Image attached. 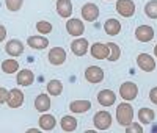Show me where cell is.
I'll use <instances>...</instances> for the list:
<instances>
[{"mask_svg":"<svg viewBox=\"0 0 157 133\" xmlns=\"http://www.w3.org/2000/svg\"><path fill=\"white\" fill-rule=\"evenodd\" d=\"M57 13L61 17H69L72 14L71 0H57Z\"/></svg>","mask_w":157,"mask_h":133,"instance_id":"cell-16","label":"cell"},{"mask_svg":"<svg viewBox=\"0 0 157 133\" xmlns=\"http://www.w3.org/2000/svg\"><path fill=\"white\" fill-rule=\"evenodd\" d=\"M8 94H10V91H8L6 88H3V86H0V105L6 102V99H8Z\"/></svg>","mask_w":157,"mask_h":133,"instance_id":"cell-32","label":"cell"},{"mask_svg":"<svg viewBox=\"0 0 157 133\" xmlns=\"http://www.w3.org/2000/svg\"><path fill=\"white\" fill-rule=\"evenodd\" d=\"M2 71L5 74H13V72H17L19 71V63L16 60H5L2 63Z\"/></svg>","mask_w":157,"mask_h":133,"instance_id":"cell-25","label":"cell"},{"mask_svg":"<svg viewBox=\"0 0 157 133\" xmlns=\"http://www.w3.org/2000/svg\"><path fill=\"white\" fill-rule=\"evenodd\" d=\"M93 122H94V127L99 128V130H107L110 125H112V116L109 111H98L93 117Z\"/></svg>","mask_w":157,"mask_h":133,"instance_id":"cell-2","label":"cell"},{"mask_svg":"<svg viewBox=\"0 0 157 133\" xmlns=\"http://www.w3.org/2000/svg\"><path fill=\"white\" fill-rule=\"evenodd\" d=\"M33 80H35V75L29 69H22L17 72V83L21 86H30L33 83Z\"/></svg>","mask_w":157,"mask_h":133,"instance_id":"cell-17","label":"cell"},{"mask_svg":"<svg viewBox=\"0 0 157 133\" xmlns=\"http://www.w3.org/2000/svg\"><path fill=\"white\" fill-rule=\"evenodd\" d=\"M154 55H155V57H157V46H155V47H154Z\"/></svg>","mask_w":157,"mask_h":133,"instance_id":"cell-35","label":"cell"},{"mask_svg":"<svg viewBox=\"0 0 157 133\" xmlns=\"http://www.w3.org/2000/svg\"><path fill=\"white\" fill-rule=\"evenodd\" d=\"M104 30H105L107 35L110 36H115L121 31V24L120 20H116V19H107L105 24H104Z\"/></svg>","mask_w":157,"mask_h":133,"instance_id":"cell-19","label":"cell"},{"mask_svg":"<svg viewBox=\"0 0 157 133\" xmlns=\"http://www.w3.org/2000/svg\"><path fill=\"white\" fill-rule=\"evenodd\" d=\"M132 119H134L132 106H130L129 103H126V102L118 105V108H116V121L120 122V125H123V127L129 125L130 122H132Z\"/></svg>","mask_w":157,"mask_h":133,"instance_id":"cell-1","label":"cell"},{"mask_svg":"<svg viewBox=\"0 0 157 133\" xmlns=\"http://www.w3.org/2000/svg\"><path fill=\"white\" fill-rule=\"evenodd\" d=\"M115 100H116V94H115L113 91H110V89H102L99 94H98V102L101 105H104V106L113 105Z\"/></svg>","mask_w":157,"mask_h":133,"instance_id":"cell-15","label":"cell"},{"mask_svg":"<svg viewBox=\"0 0 157 133\" xmlns=\"http://www.w3.org/2000/svg\"><path fill=\"white\" fill-rule=\"evenodd\" d=\"M138 119L143 124H151L152 119H154V111L151 108H141L138 111Z\"/></svg>","mask_w":157,"mask_h":133,"instance_id":"cell-26","label":"cell"},{"mask_svg":"<svg viewBox=\"0 0 157 133\" xmlns=\"http://www.w3.org/2000/svg\"><path fill=\"white\" fill-rule=\"evenodd\" d=\"M90 108H91L90 100H74V102H71V105H69V110H71L72 113H85V111H88Z\"/></svg>","mask_w":157,"mask_h":133,"instance_id":"cell-20","label":"cell"},{"mask_svg":"<svg viewBox=\"0 0 157 133\" xmlns=\"http://www.w3.org/2000/svg\"><path fill=\"white\" fill-rule=\"evenodd\" d=\"M126 130L130 131V133H143L141 125H138V124H132V122H130L129 125H126Z\"/></svg>","mask_w":157,"mask_h":133,"instance_id":"cell-31","label":"cell"},{"mask_svg":"<svg viewBox=\"0 0 157 133\" xmlns=\"http://www.w3.org/2000/svg\"><path fill=\"white\" fill-rule=\"evenodd\" d=\"M85 78L90 83H99L104 78V71L98 66H90V68L85 71Z\"/></svg>","mask_w":157,"mask_h":133,"instance_id":"cell-11","label":"cell"},{"mask_svg":"<svg viewBox=\"0 0 157 133\" xmlns=\"http://www.w3.org/2000/svg\"><path fill=\"white\" fill-rule=\"evenodd\" d=\"M61 128L64 131H72L77 128V119L72 116H63L61 119Z\"/></svg>","mask_w":157,"mask_h":133,"instance_id":"cell-23","label":"cell"},{"mask_svg":"<svg viewBox=\"0 0 157 133\" xmlns=\"http://www.w3.org/2000/svg\"><path fill=\"white\" fill-rule=\"evenodd\" d=\"M71 50H72L74 55H77V57H83L85 53L88 52V41H86V39H83V38L75 39V41L71 44Z\"/></svg>","mask_w":157,"mask_h":133,"instance_id":"cell-14","label":"cell"},{"mask_svg":"<svg viewBox=\"0 0 157 133\" xmlns=\"http://www.w3.org/2000/svg\"><path fill=\"white\" fill-rule=\"evenodd\" d=\"M27 44L32 47V49H38V50H43L49 46V41H47V38L44 36H30L27 39Z\"/></svg>","mask_w":157,"mask_h":133,"instance_id":"cell-18","label":"cell"},{"mask_svg":"<svg viewBox=\"0 0 157 133\" xmlns=\"http://www.w3.org/2000/svg\"><path fill=\"white\" fill-rule=\"evenodd\" d=\"M36 30H38L39 33H43V35H47V33L52 31V24L47 22V20H39V22L36 24Z\"/></svg>","mask_w":157,"mask_h":133,"instance_id":"cell-29","label":"cell"},{"mask_svg":"<svg viewBox=\"0 0 157 133\" xmlns=\"http://www.w3.org/2000/svg\"><path fill=\"white\" fill-rule=\"evenodd\" d=\"M135 38L138 39L140 42H149L151 39L154 38V30L151 28L149 25H140L138 28L135 30Z\"/></svg>","mask_w":157,"mask_h":133,"instance_id":"cell-10","label":"cell"},{"mask_svg":"<svg viewBox=\"0 0 157 133\" xmlns=\"http://www.w3.org/2000/svg\"><path fill=\"white\" fill-rule=\"evenodd\" d=\"M35 108L38 111H47L50 108V99L47 94H39L35 100Z\"/></svg>","mask_w":157,"mask_h":133,"instance_id":"cell-21","label":"cell"},{"mask_svg":"<svg viewBox=\"0 0 157 133\" xmlns=\"http://www.w3.org/2000/svg\"><path fill=\"white\" fill-rule=\"evenodd\" d=\"M99 16V8L94 3H85L82 8V17L88 22H94Z\"/></svg>","mask_w":157,"mask_h":133,"instance_id":"cell-8","label":"cell"},{"mask_svg":"<svg viewBox=\"0 0 157 133\" xmlns=\"http://www.w3.org/2000/svg\"><path fill=\"white\" fill-rule=\"evenodd\" d=\"M149 99H151V102H152V103H155V105H157V86H155V88H152V89L149 91Z\"/></svg>","mask_w":157,"mask_h":133,"instance_id":"cell-33","label":"cell"},{"mask_svg":"<svg viewBox=\"0 0 157 133\" xmlns=\"http://www.w3.org/2000/svg\"><path fill=\"white\" fill-rule=\"evenodd\" d=\"M55 117L52 114H43L41 117H39V127H41L43 130H52L55 127Z\"/></svg>","mask_w":157,"mask_h":133,"instance_id":"cell-22","label":"cell"},{"mask_svg":"<svg viewBox=\"0 0 157 133\" xmlns=\"http://www.w3.org/2000/svg\"><path fill=\"white\" fill-rule=\"evenodd\" d=\"M5 50H6V53H8L10 57L14 58V57L22 55V52H24V44L19 41V39H11V41L6 42Z\"/></svg>","mask_w":157,"mask_h":133,"instance_id":"cell-13","label":"cell"},{"mask_svg":"<svg viewBox=\"0 0 157 133\" xmlns=\"http://www.w3.org/2000/svg\"><path fill=\"white\" fill-rule=\"evenodd\" d=\"M6 102H8L10 108H19V106L24 103V92H22L21 89H17V88L11 89L10 94H8Z\"/></svg>","mask_w":157,"mask_h":133,"instance_id":"cell-7","label":"cell"},{"mask_svg":"<svg viewBox=\"0 0 157 133\" xmlns=\"http://www.w3.org/2000/svg\"><path fill=\"white\" fill-rule=\"evenodd\" d=\"M120 94L124 100H134L138 94V86L132 82H126L120 88Z\"/></svg>","mask_w":157,"mask_h":133,"instance_id":"cell-4","label":"cell"},{"mask_svg":"<svg viewBox=\"0 0 157 133\" xmlns=\"http://www.w3.org/2000/svg\"><path fill=\"white\" fill-rule=\"evenodd\" d=\"M107 46H109V50H110L107 60H110V61H116L118 58H120V55H121L120 47H118V44H115V42H109Z\"/></svg>","mask_w":157,"mask_h":133,"instance_id":"cell-28","label":"cell"},{"mask_svg":"<svg viewBox=\"0 0 157 133\" xmlns=\"http://www.w3.org/2000/svg\"><path fill=\"white\" fill-rule=\"evenodd\" d=\"M5 38H6V28L3 25H0V42H2Z\"/></svg>","mask_w":157,"mask_h":133,"instance_id":"cell-34","label":"cell"},{"mask_svg":"<svg viewBox=\"0 0 157 133\" xmlns=\"http://www.w3.org/2000/svg\"><path fill=\"white\" fill-rule=\"evenodd\" d=\"M116 11L123 17H130L135 14V3L132 0H118L116 2Z\"/></svg>","mask_w":157,"mask_h":133,"instance_id":"cell-3","label":"cell"},{"mask_svg":"<svg viewBox=\"0 0 157 133\" xmlns=\"http://www.w3.org/2000/svg\"><path fill=\"white\" fill-rule=\"evenodd\" d=\"M145 13L146 16L151 19H157V0H151V2L146 3L145 6Z\"/></svg>","mask_w":157,"mask_h":133,"instance_id":"cell-27","label":"cell"},{"mask_svg":"<svg viewBox=\"0 0 157 133\" xmlns=\"http://www.w3.org/2000/svg\"><path fill=\"white\" fill-rule=\"evenodd\" d=\"M49 61H50V64H54V66L63 64L64 61H66V52H64V49H61V47L50 49V52H49Z\"/></svg>","mask_w":157,"mask_h":133,"instance_id":"cell-6","label":"cell"},{"mask_svg":"<svg viewBox=\"0 0 157 133\" xmlns=\"http://www.w3.org/2000/svg\"><path fill=\"white\" fill-rule=\"evenodd\" d=\"M66 30L72 36H80L85 31V25H83V22L80 19H69L66 22Z\"/></svg>","mask_w":157,"mask_h":133,"instance_id":"cell-9","label":"cell"},{"mask_svg":"<svg viewBox=\"0 0 157 133\" xmlns=\"http://www.w3.org/2000/svg\"><path fill=\"white\" fill-rule=\"evenodd\" d=\"M109 46L107 44H101V42H96L91 46V55H93V58L96 60H107L109 58Z\"/></svg>","mask_w":157,"mask_h":133,"instance_id":"cell-12","label":"cell"},{"mask_svg":"<svg viewBox=\"0 0 157 133\" xmlns=\"http://www.w3.org/2000/svg\"><path fill=\"white\" fill-rule=\"evenodd\" d=\"M47 91L50 96H60L61 91H63V83L60 80H50L47 83Z\"/></svg>","mask_w":157,"mask_h":133,"instance_id":"cell-24","label":"cell"},{"mask_svg":"<svg viewBox=\"0 0 157 133\" xmlns=\"http://www.w3.org/2000/svg\"><path fill=\"white\" fill-rule=\"evenodd\" d=\"M137 64H138V68L143 69L145 72H152L155 69V61L151 55H148V53H140L137 57Z\"/></svg>","mask_w":157,"mask_h":133,"instance_id":"cell-5","label":"cell"},{"mask_svg":"<svg viewBox=\"0 0 157 133\" xmlns=\"http://www.w3.org/2000/svg\"><path fill=\"white\" fill-rule=\"evenodd\" d=\"M24 3V0H6V8L10 11H19Z\"/></svg>","mask_w":157,"mask_h":133,"instance_id":"cell-30","label":"cell"}]
</instances>
